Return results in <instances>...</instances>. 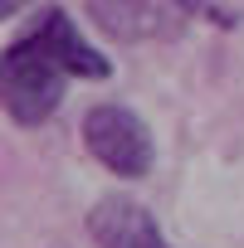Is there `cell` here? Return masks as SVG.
<instances>
[{
	"label": "cell",
	"mask_w": 244,
	"mask_h": 248,
	"mask_svg": "<svg viewBox=\"0 0 244 248\" xmlns=\"http://www.w3.org/2000/svg\"><path fill=\"white\" fill-rule=\"evenodd\" d=\"M35 34H39V39H44V49L64 63V73H69V78H107V73H112L107 54H98V49L78 34V25L69 20V10L49 5V10L35 20Z\"/></svg>",
	"instance_id": "5b68a950"
},
{
	"label": "cell",
	"mask_w": 244,
	"mask_h": 248,
	"mask_svg": "<svg viewBox=\"0 0 244 248\" xmlns=\"http://www.w3.org/2000/svg\"><path fill=\"white\" fill-rule=\"evenodd\" d=\"M25 5H30V0H0V20L15 15V10H25Z\"/></svg>",
	"instance_id": "8992f818"
},
{
	"label": "cell",
	"mask_w": 244,
	"mask_h": 248,
	"mask_svg": "<svg viewBox=\"0 0 244 248\" xmlns=\"http://www.w3.org/2000/svg\"><path fill=\"white\" fill-rule=\"evenodd\" d=\"M69 73L64 63L44 49V39L30 30L20 34L5 54H0V107H5L20 127H39L49 122L64 102Z\"/></svg>",
	"instance_id": "6da1fadb"
},
{
	"label": "cell",
	"mask_w": 244,
	"mask_h": 248,
	"mask_svg": "<svg viewBox=\"0 0 244 248\" xmlns=\"http://www.w3.org/2000/svg\"><path fill=\"white\" fill-rule=\"evenodd\" d=\"M200 10V0H88V20L122 44L142 39H171L186 30V20Z\"/></svg>",
	"instance_id": "3957f363"
},
{
	"label": "cell",
	"mask_w": 244,
	"mask_h": 248,
	"mask_svg": "<svg viewBox=\"0 0 244 248\" xmlns=\"http://www.w3.org/2000/svg\"><path fill=\"white\" fill-rule=\"evenodd\" d=\"M88 233L98 248H166L157 219L132 195H103L88 209Z\"/></svg>",
	"instance_id": "277c9868"
},
{
	"label": "cell",
	"mask_w": 244,
	"mask_h": 248,
	"mask_svg": "<svg viewBox=\"0 0 244 248\" xmlns=\"http://www.w3.org/2000/svg\"><path fill=\"white\" fill-rule=\"evenodd\" d=\"M83 146L93 151V161H103L122 180H142L157 166V146H152L147 122L122 102H98L83 117Z\"/></svg>",
	"instance_id": "7a4b0ae2"
}]
</instances>
